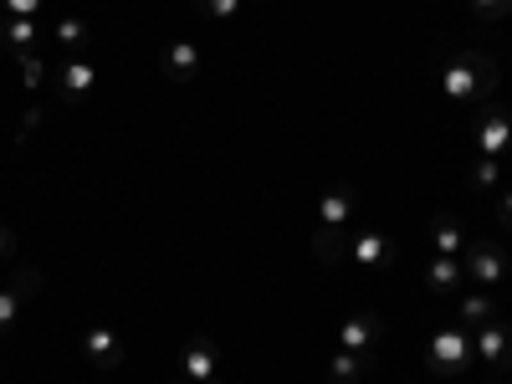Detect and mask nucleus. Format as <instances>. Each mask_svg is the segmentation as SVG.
I'll return each mask as SVG.
<instances>
[{
  "instance_id": "f257e3e1",
  "label": "nucleus",
  "mask_w": 512,
  "mask_h": 384,
  "mask_svg": "<svg viewBox=\"0 0 512 384\" xmlns=\"http://www.w3.org/2000/svg\"><path fill=\"white\" fill-rule=\"evenodd\" d=\"M441 93H446V103H456L461 113L492 103V93H497V62H492L487 52L461 47V52L441 67Z\"/></svg>"
},
{
  "instance_id": "f03ea898",
  "label": "nucleus",
  "mask_w": 512,
  "mask_h": 384,
  "mask_svg": "<svg viewBox=\"0 0 512 384\" xmlns=\"http://www.w3.org/2000/svg\"><path fill=\"white\" fill-rule=\"evenodd\" d=\"M472 354H477V344H472V333H466L461 318L456 323H441L431 333V344H425V364H431V374H441V379L461 374L466 364H472Z\"/></svg>"
},
{
  "instance_id": "7ed1b4c3",
  "label": "nucleus",
  "mask_w": 512,
  "mask_h": 384,
  "mask_svg": "<svg viewBox=\"0 0 512 384\" xmlns=\"http://www.w3.org/2000/svg\"><path fill=\"white\" fill-rule=\"evenodd\" d=\"M461 272L472 277L477 287H502L507 282V251L492 241V236H472L466 241V251H461Z\"/></svg>"
},
{
  "instance_id": "20e7f679",
  "label": "nucleus",
  "mask_w": 512,
  "mask_h": 384,
  "mask_svg": "<svg viewBox=\"0 0 512 384\" xmlns=\"http://www.w3.org/2000/svg\"><path fill=\"white\" fill-rule=\"evenodd\" d=\"M472 144L482 159H502L512 149V113L497 103H482V113L472 118Z\"/></svg>"
},
{
  "instance_id": "39448f33",
  "label": "nucleus",
  "mask_w": 512,
  "mask_h": 384,
  "mask_svg": "<svg viewBox=\"0 0 512 384\" xmlns=\"http://www.w3.org/2000/svg\"><path fill=\"white\" fill-rule=\"evenodd\" d=\"M477 359L492 369V379H507L512 374V323L507 318H492V323H477Z\"/></svg>"
},
{
  "instance_id": "423d86ee",
  "label": "nucleus",
  "mask_w": 512,
  "mask_h": 384,
  "mask_svg": "<svg viewBox=\"0 0 512 384\" xmlns=\"http://www.w3.org/2000/svg\"><path fill=\"white\" fill-rule=\"evenodd\" d=\"M390 262H395V241L384 236V231H354L349 236V267L379 272V267H390Z\"/></svg>"
},
{
  "instance_id": "0eeeda50",
  "label": "nucleus",
  "mask_w": 512,
  "mask_h": 384,
  "mask_svg": "<svg viewBox=\"0 0 512 384\" xmlns=\"http://www.w3.org/2000/svg\"><path fill=\"white\" fill-rule=\"evenodd\" d=\"M159 72L169 82H195L205 72V52L195 47V41H169V47L159 52Z\"/></svg>"
},
{
  "instance_id": "6e6552de",
  "label": "nucleus",
  "mask_w": 512,
  "mask_h": 384,
  "mask_svg": "<svg viewBox=\"0 0 512 384\" xmlns=\"http://www.w3.org/2000/svg\"><path fill=\"white\" fill-rule=\"evenodd\" d=\"M82 354H88L103 374H113V369L123 364V354H128V338H123L118 328H88V338H82Z\"/></svg>"
},
{
  "instance_id": "1a4fd4ad",
  "label": "nucleus",
  "mask_w": 512,
  "mask_h": 384,
  "mask_svg": "<svg viewBox=\"0 0 512 384\" xmlns=\"http://www.w3.org/2000/svg\"><path fill=\"white\" fill-rule=\"evenodd\" d=\"M57 88H62V103H67V108H77L82 98H88V93L98 88V72H93V62H88V57H72V62L57 72Z\"/></svg>"
},
{
  "instance_id": "9d476101",
  "label": "nucleus",
  "mask_w": 512,
  "mask_h": 384,
  "mask_svg": "<svg viewBox=\"0 0 512 384\" xmlns=\"http://www.w3.org/2000/svg\"><path fill=\"white\" fill-rule=\"evenodd\" d=\"M379 333H384L379 313H354L344 328H338V349H349V354H369V349L379 344Z\"/></svg>"
},
{
  "instance_id": "9b49d317",
  "label": "nucleus",
  "mask_w": 512,
  "mask_h": 384,
  "mask_svg": "<svg viewBox=\"0 0 512 384\" xmlns=\"http://www.w3.org/2000/svg\"><path fill=\"white\" fill-rule=\"evenodd\" d=\"M349 216H354V190H349V185H333V190H323V200H318V226L349 231Z\"/></svg>"
},
{
  "instance_id": "f8f14e48",
  "label": "nucleus",
  "mask_w": 512,
  "mask_h": 384,
  "mask_svg": "<svg viewBox=\"0 0 512 384\" xmlns=\"http://www.w3.org/2000/svg\"><path fill=\"white\" fill-rule=\"evenodd\" d=\"M313 256H318L323 267H349V231L313 226Z\"/></svg>"
},
{
  "instance_id": "ddd939ff",
  "label": "nucleus",
  "mask_w": 512,
  "mask_h": 384,
  "mask_svg": "<svg viewBox=\"0 0 512 384\" xmlns=\"http://www.w3.org/2000/svg\"><path fill=\"white\" fill-rule=\"evenodd\" d=\"M216 359H221V349L210 344V338H195V344L180 354V369H185L195 384H205V379H216Z\"/></svg>"
},
{
  "instance_id": "4468645a",
  "label": "nucleus",
  "mask_w": 512,
  "mask_h": 384,
  "mask_svg": "<svg viewBox=\"0 0 512 384\" xmlns=\"http://www.w3.org/2000/svg\"><path fill=\"white\" fill-rule=\"evenodd\" d=\"M461 256H441V251H431L425 256V282H431V292H456L461 287Z\"/></svg>"
},
{
  "instance_id": "2eb2a0df",
  "label": "nucleus",
  "mask_w": 512,
  "mask_h": 384,
  "mask_svg": "<svg viewBox=\"0 0 512 384\" xmlns=\"http://www.w3.org/2000/svg\"><path fill=\"white\" fill-rule=\"evenodd\" d=\"M456 318H461L466 328H477V323L502 318V303H497L492 292H466V297H461V308H456Z\"/></svg>"
},
{
  "instance_id": "dca6fc26",
  "label": "nucleus",
  "mask_w": 512,
  "mask_h": 384,
  "mask_svg": "<svg viewBox=\"0 0 512 384\" xmlns=\"http://www.w3.org/2000/svg\"><path fill=\"white\" fill-rule=\"evenodd\" d=\"M466 241H472V236L461 231L456 216H436V226H431V251H441V256H461Z\"/></svg>"
},
{
  "instance_id": "f3484780",
  "label": "nucleus",
  "mask_w": 512,
  "mask_h": 384,
  "mask_svg": "<svg viewBox=\"0 0 512 384\" xmlns=\"http://www.w3.org/2000/svg\"><path fill=\"white\" fill-rule=\"evenodd\" d=\"M0 41L11 47V57H26L36 47V16H6V26H0Z\"/></svg>"
},
{
  "instance_id": "a211bd4d",
  "label": "nucleus",
  "mask_w": 512,
  "mask_h": 384,
  "mask_svg": "<svg viewBox=\"0 0 512 384\" xmlns=\"http://www.w3.org/2000/svg\"><path fill=\"white\" fill-rule=\"evenodd\" d=\"M52 31H57V47H67L72 57H82V52H88V41H93V31H88L82 16H62Z\"/></svg>"
},
{
  "instance_id": "6ab92c4d",
  "label": "nucleus",
  "mask_w": 512,
  "mask_h": 384,
  "mask_svg": "<svg viewBox=\"0 0 512 384\" xmlns=\"http://www.w3.org/2000/svg\"><path fill=\"white\" fill-rule=\"evenodd\" d=\"M364 369H369V354H349V349H338V354L328 359V379H333V384H359V379H364Z\"/></svg>"
},
{
  "instance_id": "aec40b11",
  "label": "nucleus",
  "mask_w": 512,
  "mask_h": 384,
  "mask_svg": "<svg viewBox=\"0 0 512 384\" xmlns=\"http://www.w3.org/2000/svg\"><path fill=\"white\" fill-rule=\"evenodd\" d=\"M472 185H477V190H497V185H502V159H482V154H477V159H472Z\"/></svg>"
},
{
  "instance_id": "412c9836",
  "label": "nucleus",
  "mask_w": 512,
  "mask_h": 384,
  "mask_svg": "<svg viewBox=\"0 0 512 384\" xmlns=\"http://www.w3.org/2000/svg\"><path fill=\"white\" fill-rule=\"evenodd\" d=\"M241 6H246V0H195V11H200L205 21H236Z\"/></svg>"
},
{
  "instance_id": "4be33fe9",
  "label": "nucleus",
  "mask_w": 512,
  "mask_h": 384,
  "mask_svg": "<svg viewBox=\"0 0 512 384\" xmlns=\"http://www.w3.org/2000/svg\"><path fill=\"white\" fill-rule=\"evenodd\" d=\"M472 16L487 21V26H497V21L512 16V0H472Z\"/></svg>"
},
{
  "instance_id": "5701e85b",
  "label": "nucleus",
  "mask_w": 512,
  "mask_h": 384,
  "mask_svg": "<svg viewBox=\"0 0 512 384\" xmlns=\"http://www.w3.org/2000/svg\"><path fill=\"white\" fill-rule=\"evenodd\" d=\"M6 287H11L16 297H36V292H41V272H36V267H16Z\"/></svg>"
},
{
  "instance_id": "b1692460",
  "label": "nucleus",
  "mask_w": 512,
  "mask_h": 384,
  "mask_svg": "<svg viewBox=\"0 0 512 384\" xmlns=\"http://www.w3.org/2000/svg\"><path fill=\"white\" fill-rule=\"evenodd\" d=\"M16 318H21V297H16L11 287H0V333H11Z\"/></svg>"
},
{
  "instance_id": "393cba45",
  "label": "nucleus",
  "mask_w": 512,
  "mask_h": 384,
  "mask_svg": "<svg viewBox=\"0 0 512 384\" xmlns=\"http://www.w3.org/2000/svg\"><path fill=\"white\" fill-rule=\"evenodd\" d=\"M16 62H21L26 88H41V77H47V62H41V52H26V57H16Z\"/></svg>"
},
{
  "instance_id": "a878e982",
  "label": "nucleus",
  "mask_w": 512,
  "mask_h": 384,
  "mask_svg": "<svg viewBox=\"0 0 512 384\" xmlns=\"http://www.w3.org/2000/svg\"><path fill=\"white\" fill-rule=\"evenodd\" d=\"M0 6H6V16H36L41 0H0Z\"/></svg>"
},
{
  "instance_id": "bb28decb",
  "label": "nucleus",
  "mask_w": 512,
  "mask_h": 384,
  "mask_svg": "<svg viewBox=\"0 0 512 384\" xmlns=\"http://www.w3.org/2000/svg\"><path fill=\"white\" fill-rule=\"evenodd\" d=\"M497 221H502V231L512 236V190H502V200H497Z\"/></svg>"
},
{
  "instance_id": "cd10ccee",
  "label": "nucleus",
  "mask_w": 512,
  "mask_h": 384,
  "mask_svg": "<svg viewBox=\"0 0 512 384\" xmlns=\"http://www.w3.org/2000/svg\"><path fill=\"white\" fill-rule=\"evenodd\" d=\"M6 256H16V231L0 226V262H6Z\"/></svg>"
},
{
  "instance_id": "c85d7f7f",
  "label": "nucleus",
  "mask_w": 512,
  "mask_h": 384,
  "mask_svg": "<svg viewBox=\"0 0 512 384\" xmlns=\"http://www.w3.org/2000/svg\"><path fill=\"white\" fill-rule=\"evenodd\" d=\"M205 384H226V379H221V374H216V379H205Z\"/></svg>"
},
{
  "instance_id": "c756f323",
  "label": "nucleus",
  "mask_w": 512,
  "mask_h": 384,
  "mask_svg": "<svg viewBox=\"0 0 512 384\" xmlns=\"http://www.w3.org/2000/svg\"><path fill=\"white\" fill-rule=\"evenodd\" d=\"M0 26H6V6H0Z\"/></svg>"
},
{
  "instance_id": "7c9ffc66",
  "label": "nucleus",
  "mask_w": 512,
  "mask_h": 384,
  "mask_svg": "<svg viewBox=\"0 0 512 384\" xmlns=\"http://www.w3.org/2000/svg\"><path fill=\"white\" fill-rule=\"evenodd\" d=\"M507 113H512V103H507Z\"/></svg>"
}]
</instances>
